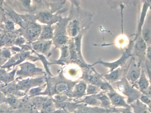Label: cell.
I'll use <instances>...</instances> for the list:
<instances>
[{
  "label": "cell",
  "mask_w": 151,
  "mask_h": 113,
  "mask_svg": "<svg viewBox=\"0 0 151 113\" xmlns=\"http://www.w3.org/2000/svg\"><path fill=\"white\" fill-rule=\"evenodd\" d=\"M69 20L67 26L68 36L74 39L80 34H84L93 23V14L84 9L80 6V1H70Z\"/></svg>",
  "instance_id": "6da1fadb"
},
{
  "label": "cell",
  "mask_w": 151,
  "mask_h": 113,
  "mask_svg": "<svg viewBox=\"0 0 151 113\" xmlns=\"http://www.w3.org/2000/svg\"><path fill=\"white\" fill-rule=\"evenodd\" d=\"M78 81H71L66 79L63 74L62 69L57 77H46L47 87L44 92L40 93V95L52 97L55 95H64L70 97L72 89Z\"/></svg>",
  "instance_id": "7a4b0ae2"
},
{
  "label": "cell",
  "mask_w": 151,
  "mask_h": 113,
  "mask_svg": "<svg viewBox=\"0 0 151 113\" xmlns=\"http://www.w3.org/2000/svg\"><path fill=\"white\" fill-rule=\"evenodd\" d=\"M111 85L117 92L126 98V102L129 105L139 99L142 94L127 80L125 77Z\"/></svg>",
  "instance_id": "3957f363"
},
{
  "label": "cell",
  "mask_w": 151,
  "mask_h": 113,
  "mask_svg": "<svg viewBox=\"0 0 151 113\" xmlns=\"http://www.w3.org/2000/svg\"><path fill=\"white\" fill-rule=\"evenodd\" d=\"M68 16L61 17L59 22L54 25V35L52 43L55 46V48H60L63 46L68 44L70 38L68 36L67 32V26L69 20Z\"/></svg>",
  "instance_id": "277c9868"
},
{
  "label": "cell",
  "mask_w": 151,
  "mask_h": 113,
  "mask_svg": "<svg viewBox=\"0 0 151 113\" xmlns=\"http://www.w3.org/2000/svg\"><path fill=\"white\" fill-rule=\"evenodd\" d=\"M22 19L26 23V25L24 29L18 30V33H21L25 39L30 42H32L38 40L42 30V26L37 24L32 20L28 15H22Z\"/></svg>",
  "instance_id": "5b68a950"
},
{
  "label": "cell",
  "mask_w": 151,
  "mask_h": 113,
  "mask_svg": "<svg viewBox=\"0 0 151 113\" xmlns=\"http://www.w3.org/2000/svg\"><path fill=\"white\" fill-rule=\"evenodd\" d=\"M133 44H134V42L131 41L130 42L129 45L128 46V48H126L125 50L123 52L121 57L114 62H105L100 58L98 59L93 64H90L93 67L97 64H101L104 67L109 69V71L107 72H111L117 68L125 65L128 60L132 56V50Z\"/></svg>",
  "instance_id": "8992f818"
},
{
  "label": "cell",
  "mask_w": 151,
  "mask_h": 113,
  "mask_svg": "<svg viewBox=\"0 0 151 113\" xmlns=\"http://www.w3.org/2000/svg\"><path fill=\"white\" fill-rule=\"evenodd\" d=\"M83 76L81 79L85 81L87 84L96 86L99 88L106 81L101 74L98 73L93 67L88 64L86 67L82 69Z\"/></svg>",
  "instance_id": "52a82bcc"
},
{
  "label": "cell",
  "mask_w": 151,
  "mask_h": 113,
  "mask_svg": "<svg viewBox=\"0 0 151 113\" xmlns=\"http://www.w3.org/2000/svg\"><path fill=\"white\" fill-rule=\"evenodd\" d=\"M20 69L17 71V79L28 78L37 75H43L45 72L42 69L37 67L34 64L29 62H25L20 64Z\"/></svg>",
  "instance_id": "ba28073f"
},
{
  "label": "cell",
  "mask_w": 151,
  "mask_h": 113,
  "mask_svg": "<svg viewBox=\"0 0 151 113\" xmlns=\"http://www.w3.org/2000/svg\"><path fill=\"white\" fill-rule=\"evenodd\" d=\"M142 65V64L137 59L132 56L129 69L125 76V78L132 85L137 82L140 77Z\"/></svg>",
  "instance_id": "9c48e42d"
},
{
  "label": "cell",
  "mask_w": 151,
  "mask_h": 113,
  "mask_svg": "<svg viewBox=\"0 0 151 113\" xmlns=\"http://www.w3.org/2000/svg\"><path fill=\"white\" fill-rule=\"evenodd\" d=\"M132 57L124 66L119 67L111 72L101 74L103 78L109 84H112L113 83L121 80L124 77H125L131 61Z\"/></svg>",
  "instance_id": "30bf717a"
},
{
  "label": "cell",
  "mask_w": 151,
  "mask_h": 113,
  "mask_svg": "<svg viewBox=\"0 0 151 113\" xmlns=\"http://www.w3.org/2000/svg\"><path fill=\"white\" fill-rule=\"evenodd\" d=\"M64 77L69 80L76 81L80 80L83 76L82 68L76 64L70 62L62 69Z\"/></svg>",
  "instance_id": "8fae6325"
},
{
  "label": "cell",
  "mask_w": 151,
  "mask_h": 113,
  "mask_svg": "<svg viewBox=\"0 0 151 113\" xmlns=\"http://www.w3.org/2000/svg\"><path fill=\"white\" fill-rule=\"evenodd\" d=\"M147 47V45L141 35L134 41L132 50V56L137 59L142 65H144L146 60V51Z\"/></svg>",
  "instance_id": "7c38bea8"
},
{
  "label": "cell",
  "mask_w": 151,
  "mask_h": 113,
  "mask_svg": "<svg viewBox=\"0 0 151 113\" xmlns=\"http://www.w3.org/2000/svg\"><path fill=\"white\" fill-rule=\"evenodd\" d=\"M106 94L108 96L111 102V105L113 108L131 109L130 105L126 102V98L123 95L117 92L114 89L113 86Z\"/></svg>",
  "instance_id": "4fadbf2b"
},
{
  "label": "cell",
  "mask_w": 151,
  "mask_h": 113,
  "mask_svg": "<svg viewBox=\"0 0 151 113\" xmlns=\"http://www.w3.org/2000/svg\"><path fill=\"white\" fill-rule=\"evenodd\" d=\"M144 66L142 65L141 74L137 82L133 86L139 90L141 93L151 97L150 80L148 79Z\"/></svg>",
  "instance_id": "5bb4252c"
},
{
  "label": "cell",
  "mask_w": 151,
  "mask_h": 113,
  "mask_svg": "<svg viewBox=\"0 0 151 113\" xmlns=\"http://www.w3.org/2000/svg\"><path fill=\"white\" fill-rule=\"evenodd\" d=\"M142 2H143V4H142V7H141L139 17V18L137 31H136L134 39H133V40H132L133 42H134L137 39L139 36L141 35L142 26H143L146 18L147 16L148 13V9H150V7L151 6V1H142Z\"/></svg>",
  "instance_id": "9a60e30c"
},
{
  "label": "cell",
  "mask_w": 151,
  "mask_h": 113,
  "mask_svg": "<svg viewBox=\"0 0 151 113\" xmlns=\"http://www.w3.org/2000/svg\"><path fill=\"white\" fill-rule=\"evenodd\" d=\"M30 54V51L25 50L17 53L14 56H11V58L9 59V61L1 66V69H9L11 67H14L16 65L20 64L29 56Z\"/></svg>",
  "instance_id": "2e32d148"
},
{
  "label": "cell",
  "mask_w": 151,
  "mask_h": 113,
  "mask_svg": "<svg viewBox=\"0 0 151 113\" xmlns=\"http://www.w3.org/2000/svg\"><path fill=\"white\" fill-rule=\"evenodd\" d=\"M87 83L83 79L78 80L74 86L70 98L72 99L79 100L86 95Z\"/></svg>",
  "instance_id": "e0dca14e"
},
{
  "label": "cell",
  "mask_w": 151,
  "mask_h": 113,
  "mask_svg": "<svg viewBox=\"0 0 151 113\" xmlns=\"http://www.w3.org/2000/svg\"><path fill=\"white\" fill-rule=\"evenodd\" d=\"M151 16L150 10L148 11L146 18L141 29V36L148 46H151Z\"/></svg>",
  "instance_id": "ac0fdd59"
},
{
  "label": "cell",
  "mask_w": 151,
  "mask_h": 113,
  "mask_svg": "<svg viewBox=\"0 0 151 113\" xmlns=\"http://www.w3.org/2000/svg\"><path fill=\"white\" fill-rule=\"evenodd\" d=\"M52 40H38L34 42H32V48L37 52L40 54H47L49 53L52 44Z\"/></svg>",
  "instance_id": "d6986e66"
},
{
  "label": "cell",
  "mask_w": 151,
  "mask_h": 113,
  "mask_svg": "<svg viewBox=\"0 0 151 113\" xmlns=\"http://www.w3.org/2000/svg\"><path fill=\"white\" fill-rule=\"evenodd\" d=\"M112 109H106L100 107H92L83 104L76 110L72 113H110Z\"/></svg>",
  "instance_id": "ffe728a7"
},
{
  "label": "cell",
  "mask_w": 151,
  "mask_h": 113,
  "mask_svg": "<svg viewBox=\"0 0 151 113\" xmlns=\"http://www.w3.org/2000/svg\"><path fill=\"white\" fill-rule=\"evenodd\" d=\"M73 100L74 102L78 104H83L90 107H95L100 106V102L96 94L86 95L79 100Z\"/></svg>",
  "instance_id": "44dd1931"
},
{
  "label": "cell",
  "mask_w": 151,
  "mask_h": 113,
  "mask_svg": "<svg viewBox=\"0 0 151 113\" xmlns=\"http://www.w3.org/2000/svg\"><path fill=\"white\" fill-rule=\"evenodd\" d=\"M16 72L17 69L9 72L5 69H0V84H5L14 81Z\"/></svg>",
  "instance_id": "7402d4cb"
},
{
  "label": "cell",
  "mask_w": 151,
  "mask_h": 113,
  "mask_svg": "<svg viewBox=\"0 0 151 113\" xmlns=\"http://www.w3.org/2000/svg\"><path fill=\"white\" fill-rule=\"evenodd\" d=\"M54 26L53 25H44L42 26L41 33L38 40H50L53 37Z\"/></svg>",
  "instance_id": "603a6c76"
},
{
  "label": "cell",
  "mask_w": 151,
  "mask_h": 113,
  "mask_svg": "<svg viewBox=\"0 0 151 113\" xmlns=\"http://www.w3.org/2000/svg\"><path fill=\"white\" fill-rule=\"evenodd\" d=\"M61 49V55L60 59L58 61H55L54 64H60L62 66H65L70 63L69 50L68 45L63 46L60 48Z\"/></svg>",
  "instance_id": "cb8c5ba5"
},
{
  "label": "cell",
  "mask_w": 151,
  "mask_h": 113,
  "mask_svg": "<svg viewBox=\"0 0 151 113\" xmlns=\"http://www.w3.org/2000/svg\"><path fill=\"white\" fill-rule=\"evenodd\" d=\"M129 105L134 113H151V109L141 102L139 99L131 103Z\"/></svg>",
  "instance_id": "d4e9b609"
},
{
  "label": "cell",
  "mask_w": 151,
  "mask_h": 113,
  "mask_svg": "<svg viewBox=\"0 0 151 113\" xmlns=\"http://www.w3.org/2000/svg\"><path fill=\"white\" fill-rule=\"evenodd\" d=\"M96 95L99 101V107L106 109H112L113 108L111 105L110 100L106 93L101 92L96 94Z\"/></svg>",
  "instance_id": "484cf974"
},
{
  "label": "cell",
  "mask_w": 151,
  "mask_h": 113,
  "mask_svg": "<svg viewBox=\"0 0 151 113\" xmlns=\"http://www.w3.org/2000/svg\"><path fill=\"white\" fill-rule=\"evenodd\" d=\"M107 3L112 9H116L122 4H125L127 6L135 5L139 1H107Z\"/></svg>",
  "instance_id": "4316f807"
},
{
  "label": "cell",
  "mask_w": 151,
  "mask_h": 113,
  "mask_svg": "<svg viewBox=\"0 0 151 113\" xmlns=\"http://www.w3.org/2000/svg\"><path fill=\"white\" fill-rule=\"evenodd\" d=\"M101 92L98 87L87 84L86 89V95H94Z\"/></svg>",
  "instance_id": "83f0119b"
},
{
  "label": "cell",
  "mask_w": 151,
  "mask_h": 113,
  "mask_svg": "<svg viewBox=\"0 0 151 113\" xmlns=\"http://www.w3.org/2000/svg\"><path fill=\"white\" fill-rule=\"evenodd\" d=\"M5 28L7 32H13L15 30V24L11 19H7L4 22Z\"/></svg>",
  "instance_id": "f1b7e54d"
},
{
  "label": "cell",
  "mask_w": 151,
  "mask_h": 113,
  "mask_svg": "<svg viewBox=\"0 0 151 113\" xmlns=\"http://www.w3.org/2000/svg\"><path fill=\"white\" fill-rule=\"evenodd\" d=\"M139 100L142 103H144L145 105L147 106L149 108L151 109V97L149 96H147L145 94H141L140 98H139Z\"/></svg>",
  "instance_id": "f546056e"
},
{
  "label": "cell",
  "mask_w": 151,
  "mask_h": 113,
  "mask_svg": "<svg viewBox=\"0 0 151 113\" xmlns=\"http://www.w3.org/2000/svg\"><path fill=\"white\" fill-rule=\"evenodd\" d=\"M1 56L4 60H6L10 59L12 56L11 51L10 49L8 48L3 49L1 50Z\"/></svg>",
  "instance_id": "4dcf8cb0"
},
{
  "label": "cell",
  "mask_w": 151,
  "mask_h": 113,
  "mask_svg": "<svg viewBox=\"0 0 151 113\" xmlns=\"http://www.w3.org/2000/svg\"><path fill=\"white\" fill-rule=\"evenodd\" d=\"M25 41H26V39L25 38L22 37V36H18L16 39L14 44H15L17 46H21L25 43Z\"/></svg>",
  "instance_id": "1f68e13d"
},
{
  "label": "cell",
  "mask_w": 151,
  "mask_h": 113,
  "mask_svg": "<svg viewBox=\"0 0 151 113\" xmlns=\"http://www.w3.org/2000/svg\"><path fill=\"white\" fill-rule=\"evenodd\" d=\"M114 111L121 112L122 113H134L131 109L125 108H114Z\"/></svg>",
  "instance_id": "d6a6232c"
},
{
  "label": "cell",
  "mask_w": 151,
  "mask_h": 113,
  "mask_svg": "<svg viewBox=\"0 0 151 113\" xmlns=\"http://www.w3.org/2000/svg\"><path fill=\"white\" fill-rule=\"evenodd\" d=\"M151 46H148L146 51V59L151 62Z\"/></svg>",
  "instance_id": "836d02e7"
},
{
  "label": "cell",
  "mask_w": 151,
  "mask_h": 113,
  "mask_svg": "<svg viewBox=\"0 0 151 113\" xmlns=\"http://www.w3.org/2000/svg\"><path fill=\"white\" fill-rule=\"evenodd\" d=\"M6 98L4 96V94L2 93L0 91V103L6 102Z\"/></svg>",
  "instance_id": "e575fe53"
},
{
  "label": "cell",
  "mask_w": 151,
  "mask_h": 113,
  "mask_svg": "<svg viewBox=\"0 0 151 113\" xmlns=\"http://www.w3.org/2000/svg\"><path fill=\"white\" fill-rule=\"evenodd\" d=\"M53 113H70L67 110L61 109H56Z\"/></svg>",
  "instance_id": "d590c367"
},
{
  "label": "cell",
  "mask_w": 151,
  "mask_h": 113,
  "mask_svg": "<svg viewBox=\"0 0 151 113\" xmlns=\"http://www.w3.org/2000/svg\"><path fill=\"white\" fill-rule=\"evenodd\" d=\"M1 49H0V64L3 62V60L4 59L2 58V56H1Z\"/></svg>",
  "instance_id": "8d00e7d4"
},
{
  "label": "cell",
  "mask_w": 151,
  "mask_h": 113,
  "mask_svg": "<svg viewBox=\"0 0 151 113\" xmlns=\"http://www.w3.org/2000/svg\"><path fill=\"white\" fill-rule=\"evenodd\" d=\"M6 112V111L5 110H3V109H0V113H4Z\"/></svg>",
  "instance_id": "74e56055"
},
{
  "label": "cell",
  "mask_w": 151,
  "mask_h": 113,
  "mask_svg": "<svg viewBox=\"0 0 151 113\" xmlns=\"http://www.w3.org/2000/svg\"><path fill=\"white\" fill-rule=\"evenodd\" d=\"M113 112H111V113H121V112H117V111H114V108H113Z\"/></svg>",
  "instance_id": "f35d334b"
},
{
  "label": "cell",
  "mask_w": 151,
  "mask_h": 113,
  "mask_svg": "<svg viewBox=\"0 0 151 113\" xmlns=\"http://www.w3.org/2000/svg\"><path fill=\"white\" fill-rule=\"evenodd\" d=\"M9 113V112H5V113Z\"/></svg>",
  "instance_id": "ab89813d"
}]
</instances>
